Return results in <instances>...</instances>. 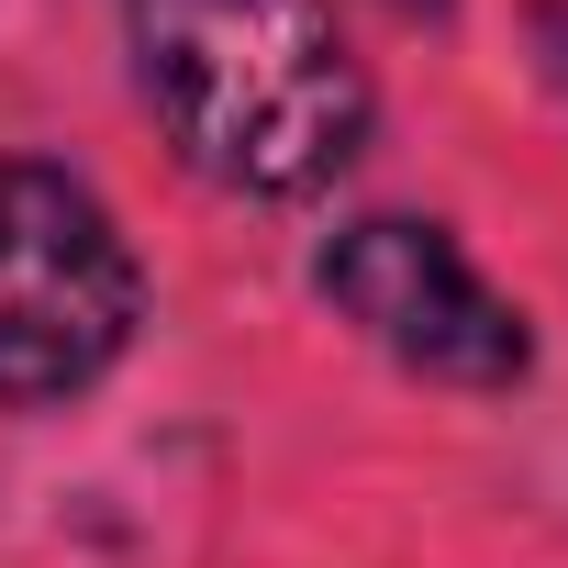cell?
<instances>
[{"mask_svg": "<svg viewBox=\"0 0 568 568\" xmlns=\"http://www.w3.org/2000/svg\"><path fill=\"white\" fill-rule=\"evenodd\" d=\"M535 57H546V79L568 90V0H535Z\"/></svg>", "mask_w": 568, "mask_h": 568, "instance_id": "277c9868", "label": "cell"}, {"mask_svg": "<svg viewBox=\"0 0 568 568\" xmlns=\"http://www.w3.org/2000/svg\"><path fill=\"white\" fill-rule=\"evenodd\" d=\"M390 12H413V23H435V12H457V0H390Z\"/></svg>", "mask_w": 568, "mask_h": 568, "instance_id": "5b68a950", "label": "cell"}, {"mask_svg": "<svg viewBox=\"0 0 568 568\" xmlns=\"http://www.w3.org/2000/svg\"><path fill=\"white\" fill-rule=\"evenodd\" d=\"M324 302L379 346L402 357L413 379H446V390H513L535 368V335L524 313L490 291V278L457 256L446 223H413V212H368L324 245Z\"/></svg>", "mask_w": 568, "mask_h": 568, "instance_id": "3957f363", "label": "cell"}, {"mask_svg": "<svg viewBox=\"0 0 568 568\" xmlns=\"http://www.w3.org/2000/svg\"><path fill=\"white\" fill-rule=\"evenodd\" d=\"M145 313L134 245L112 212L34 156H0V402H68L90 390Z\"/></svg>", "mask_w": 568, "mask_h": 568, "instance_id": "7a4b0ae2", "label": "cell"}, {"mask_svg": "<svg viewBox=\"0 0 568 568\" xmlns=\"http://www.w3.org/2000/svg\"><path fill=\"white\" fill-rule=\"evenodd\" d=\"M168 145L256 201H302L368 145V79L335 0H123Z\"/></svg>", "mask_w": 568, "mask_h": 568, "instance_id": "6da1fadb", "label": "cell"}]
</instances>
